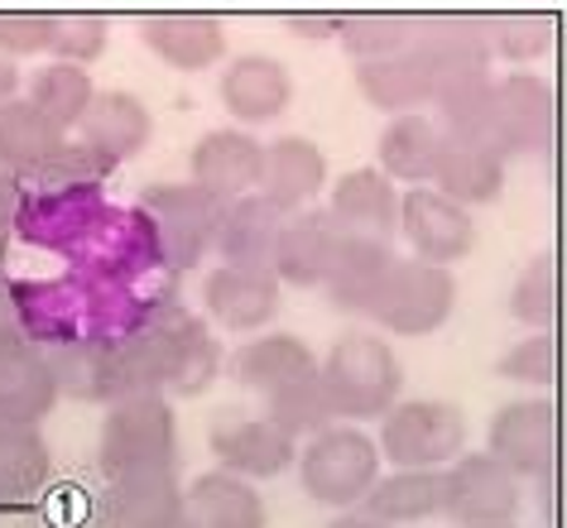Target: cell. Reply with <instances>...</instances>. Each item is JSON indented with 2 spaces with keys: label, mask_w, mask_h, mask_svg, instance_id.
Wrapping results in <instances>:
<instances>
[{
  "label": "cell",
  "mask_w": 567,
  "mask_h": 528,
  "mask_svg": "<svg viewBox=\"0 0 567 528\" xmlns=\"http://www.w3.org/2000/svg\"><path fill=\"white\" fill-rule=\"evenodd\" d=\"M68 145V135L39 111L30 96L0 106V168L16 178H30L34 168H44L53 154Z\"/></svg>",
  "instance_id": "29"
},
{
  "label": "cell",
  "mask_w": 567,
  "mask_h": 528,
  "mask_svg": "<svg viewBox=\"0 0 567 528\" xmlns=\"http://www.w3.org/2000/svg\"><path fill=\"white\" fill-rule=\"evenodd\" d=\"M322 390H328L337 418H347V423L385 418L400 404V390H404L400 355L390 351L385 337L347 332L322 355Z\"/></svg>",
  "instance_id": "1"
},
{
  "label": "cell",
  "mask_w": 567,
  "mask_h": 528,
  "mask_svg": "<svg viewBox=\"0 0 567 528\" xmlns=\"http://www.w3.org/2000/svg\"><path fill=\"white\" fill-rule=\"evenodd\" d=\"M106 528H174L188 519V490H178L174 470H140L106 485L102 495Z\"/></svg>",
  "instance_id": "18"
},
{
  "label": "cell",
  "mask_w": 567,
  "mask_h": 528,
  "mask_svg": "<svg viewBox=\"0 0 567 528\" xmlns=\"http://www.w3.org/2000/svg\"><path fill=\"white\" fill-rule=\"evenodd\" d=\"M423 63L437 73V87L452 77H476L491 68V39H486V20L476 15H429L419 20V44Z\"/></svg>",
  "instance_id": "21"
},
{
  "label": "cell",
  "mask_w": 567,
  "mask_h": 528,
  "mask_svg": "<svg viewBox=\"0 0 567 528\" xmlns=\"http://www.w3.org/2000/svg\"><path fill=\"white\" fill-rule=\"evenodd\" d=\"M299 39H337L342 34V15H332V10H318V15H308V10H299V15L284 20Z\"/></svg>",
  "instance_id": "45"
},
{
  "label": "cell",
  "mask_w": 567,
  "mask_h": 528,
  "mask_svg": "<svg viewBox=\"0 0 567 528\" xmlns=\"http://www.w3.org/2000/svg\"><path fill=\"white\" fill-rule=\"evenodd\" d=\"M524 505V480L491 452H462L447 466V519L457 528L472 524H515Z\"/></svg>",
  "instance_id": "8"
},
{
  "label": "cell",
  "mask_w": 567,
  "mask_h": 528,
  "mask_svg": "<svg viewBox=\"0 0 567 528\" xmlns=\"http://www.w3.org/2000/svg\"><path fill=\"white\" fill-rule=\"evenodd\" d=\"M509 318L534 327V332L553 327V318H558V255L553 250H538L534 260H524L515 289H509Z\"/></svg>",
  "instance_id": "37"
},
{
  "label": "cell",
  "mask_w": 567,
  "mask_h": 528,
  "mask_svg": "<svg viewBox=\"0 0 567 528\" xmlns=\"http://www.w3.org/2000/svg\"><path fill=\"white\" fill-rule=\"evenodd\" d=\"M328 528H390V524H375L371 514H342V519H332Z\"/></svg>",
  "instance_id": "48"
},
{
  "label": "cell",
  "mask_w": 567,
  "mask_h": 528,
  "mask_svg": "<svg viewBox=\"0 0 567 528\" xmlns=\"http://www.w3.org/2000/svg\"><path fill=\"white\" fill-rule=\"evenodd\" d=\"M140 341L150 346L154 365L164 375V390L178 394H203L212 375H217V341L207 337V327L188 318L183 308H159L154 318L140 327Z\"/></svg>",
  "instance_id": "9"
},
{
  "label": "cell",
  "mask_w": 567,
  "mask_h": 528,
  "mask_svg": "<svg viewBox=\"0 0 567 528\" xmlns=\"http://www.w3.org/2000/svg\"><path fill=\"white\" fill-rule=\"evenodd\" d=\"M433 111L443 121L447 139H481L491 145V121H495V77L476 73V77H452L437 87Z\"/></svg>",
  "instance_id": "32"
},
{
  "label": "cell",
  "mask_w": 567,
  "mask_h": 528,
  "mask_svg": "<svg viewBox=\"0 0 567 528\" xmlns=\"http://www.w3.org/2000/svg\"><path fill=\"white\" fill-rule=\"evenodd\" d=\"M486 452L519 480H544L558 462V408L553 398H515L491 418Z\"/></svg>",
  "instance_id": "10"
},
{
  "label": "cell",
  "mask_w": 567,
  "mask_h": 528,
  "mask_svg": "<svg viewBox=\"0 0 567 528\" xmlns=\"http://www.w3.org/2000/svg\"><path fill=\"white\" fill-rule=\"evenodd\" d=\"M553 131H558V102L553 87L538 73H505L495 77V121H491V149L501 159H529L548 154Z\"/></svg>",
  "instance_id": "6"
},
{
  "label": "cell",
  "mask_w": 567,
  "mask_h": 528,
  "mask_svg": "<svg viewBox=\"0 0 567 528\" xmlns=\"http://www.w3.org/2000/svg\"><path fill=\"white\" fill-rule=\"evenodd\" d=\"M265 418H275L289 437H318V433H328L337 413H332L328 390H322V370H318V375L293 380L289 390L269 394L265 398Z\"/></svg>",
  "instance_id": "35"
},
{
  "label": "cell",
  "mask_w": 567,
  "mask_h": 528,
  "mask_svg": "<svg viewBox=\"0 0 567 528\" xmlns=\"http://www.w3.org/2000/svg\"><path fill=\"white\" fill-rule=\"evenodd\" d=\"M279 289L275 269H236L217 265L203 283V308L207 318L226 327V332H255V327L275 322L279 312Z\"/></svg>",
  "instance_id": "15"
},
{
  "label": "cell",
  "mask_w": 567,
  "mask_h": 528,
  "mask_svg": "<svg viewBox=\"0 0 567 528\" xmlns=\"http://www.w3.org/2000/svg\"><path fill=\"white\" fill-rule=\"evenodd\" d=\"M59 390L92 404H111V341H68L49 355Z\"/></svg>",
  "instance_id": "36"
},
{
  "label": "cell",
  "mask_w": 567,
  "mask_h": 528,
  "mask_svg": "<svg viewBox=\"0 0 567 528\" xmlns=\"http://www.w3.org/2000/svg\"><path fill=\"white\" fill-rule=\"evenodd\" d=\"M380 442L351 423H332L328 433L308 437L299 452V485L322 509H357L380 480Z\"/></svg>",
  "instance_id": "3"
},
{
  "label": "cell",
  "mask_w": 567,
  "mask_h": 528,
  "mask_svg": "<svg viewBox=\"0 0 567 528\" xmlns=\"http://www.w3.org/2000/svg\"><path fill=\"white\" fill-rule=\"evenodd\" d=\"M49 485V447L44 437L30 433L24 442L0 447V509H20Z\"/></svg>",
  "instance_id": "39"
},
{
  "label": "cell",
  "mask_w": 567,
  "mask_h": 528,
  "mask_svg": "<svg viewBox=\"0 0 567 528\" xmlns=\"http://www.w3.org/2000/svg\"><path fill=\"white\" fill-rule=\"evenodd\" d=\"M188 519L197 528H265V499L231 470H207L188 490Z\"/></svg>",
  "instance_id": "31"
},
{
  "label": "cell",
  "mask_w": 567,
  "mask_h": 528,
  "mask_svg": "<svg viewBox=\"0 0 567 528\" xmlns=\"http://www.w3.org/2000/svg\"><path fill=\"white\" fill-rule=\"evenodd\" d=\"M0 394L10 398V404L30 408L39 423L53 413V404H59V375H53V361L44 351H20L10 365H0Z\"/></svg>",
  "instance_id": "38"
},
{
  "label": "cell",
  "mask_w": 567,
  "mask_h": 528,
  "mask_svg": "<svg viewBox=\"0 0 567 528\" xmlns=\"http://www.w3.org/2000/svg\"><path fill=\"white\" fill-rule=\"evenodd\" d=\"M106 44H111V24L102 15H82V10H73V15H59V39H53L59 63L87 68V63L102 59Z\"/></svg>",
  "instance_id": "43"
},
{
  "label": "cell",
  "mask_w": 567,
  "mask_h": 528,
  "mask_svg": "<svg viewBox=\"0 0 567 528\" xmlns=\"http://www.w3.org/2000/svg\"><path fill=\"white\" fill-rule=\"evenodd\" d=\"M140 211L150 221L159 260L168 269H197L217 250L226 203L207 188H197V183H159V188L140 197Z\"/></svg>",
  "instance_id": "4"
},
{
  "label": "cell",
  "mask_w": 567,
  "mask_h": 528,
  "mask_svg": "<svg viewBox=\"0 0 567 528\" xmlns=\"http://www.w3.org/2000/svg\"><path fill=\"white\" fill-rule=\"evenodd\" d=\"M357 92L385 116H419V106L437 96V73L419 49H409L385 63H357Z\"/></svg>",
  "instance_id": "25"
},
{
  "label": "cell",
  "mask_w": 567,
  "mask_h": 528,
  "mask_svg": "<svg viewBox=\"0 0 567 528\" xmlns=\"http://www.w3.org/2000/svg\"><path fill=\"white\" fill-rule=\"evenodd\" d=\"M447 509V470H394L380 476L365 495V514L375 524H423Z\"/></svg>",
  "instance_id": "30"
},
{
  "label": "cell",
  "mask_w": 567,
  "mask_h": 528,
  "mask_svg": "<svg viewBox=\"0 0 567 528\" xmlns=\"http://www.w3.org/2000/svg\"><path fill=\"white\" fill-rule=\"evenodd\" d=\"M337 250H342V231H337L332 211H293L279 231L275 279L289 289H328Z\"/></svg>",
  "instance_id": "14"
},
{
  "label": "cell",
  "mask_w": 567,
  "mask_h": 528,
  "mask_svg": "<svg viewBox=\"0 0 567 528\" xmlns=\"http://www.w3.org/2000/svg\"><path fill=\"white\" fill-rule=\"evenodd\" d=\"M452 308H457V279L443 265L429 260H400L390 275V289L375 308V322L394 337H433L447 327Z\"/></svg>",
  "instance_id": "7"
},
{
  "label": "cell",
  "mask_w": 567,
  "mask_h": 528,
  "mask_svg": "<svg viewBox=\"0 0 567 528\" xmlns=\"http://www.w3.org/2000/svg\"><path fill=\"white\" fill-rule=\"evenodd\" d=\"M357 63H385L400 59L419 44V20L414 15H375V10H357V15H342V34H337Z\"/></svg>",
  "instance_id": "34"
},
{
  "label": "cell",
  "mask_w": 567,
  "mask_h": 528,
  "mask_svg": "<svg viewBox=\"0 0 567 528\" xmlns=\"http://www.w3.org/2000/svg\"><path fill=\"white\" fill-rule=\"evenodd\" d=\"M16 92H20V68L10 59H0V106L16 102Z\"/></svg>",
  "instance_id": "47"
},
{
  "label": "cell",
  "mask_w": 567,
  "mask_h": 528,
  "mask_svg": "<svg viewBox=\"0 0 567 528\" xmlns=\"http://www.w3.org/2000/svg\"><path fill=\"white\" fill-rule=\"evenodd\" d=\"M443 125H433L429 116H394L385 131H380V174H385L390 183H414V188H423V183L437 178V159H443Z\"/></svg>",
  "instance_id": "27"
},
{
  "label": "cell",
  "mask_w": 567,
  "mask_h": 528,
  "mask_svg": "<svg viewBox=\"0 0 567 528\" xmlns=\"http://www.w3.org/2000/svg\"><path fill=\"white\" fill-rule=\"evenodd\" d=\"M394 265L400 260H394L390 240L342 236V250H337V265L328 275V303L337 312H351V318H375L380 298L390 289Z\"/></svg>",
  "instance_id": "17"
},
{
  "label": "cell",
  "mask_w": 567,
  "mask_h": 528,
  "mask_svg": "<svg viewBox=\"0 0 567 528\" xmlns=\"http://www.w3.org/2000/svg\"><path fill=\"white\" fill-rule=\"evenodd\" d=\"M106 480L140 476V470H174L178 466V418L164 394H135L106 408L102 447H96Z\"/></svg>",
  "instance_id": "2"
},
{
  "label": "cell",
  "mask_w": 567,
  "mask_h": 528,
  "mask_svg": "<svg viewBox=\"0 0 567 528\" xmlns=\"http://www.w3.org/2000/svg\"><path fill=\"white\" fill-rule=\"evenodd\" d=\"M472 528H519V524H472Z\"/></svg>",
  "instance_id": "49"
},
{
  "label": "cell",
  "mask_w": 567,
  "mask_h": 528,
  "mask_svg": "<svg viewBox=\"0 0 567 528\" xmlns=\"http://www.w3.org/2000/svg\"><path fill=\"white\" fill-rule=\"evenodd\" d=\"M30 528H106V519L102 514H63V509H39L34 519H30Z\"/></svg>",
  "instance_id": "46"
},
{
  "label": "cell",
  "mask_w": 567,
  "mask_h": 528,
  "mask_svg": "<svg viewBox=\"0 0 567 528\" xmlns=\"http://www.w3.org/2000/svg\"><path fill=\"white\" fill-rule=\"evenodd\" d=\"M328 188V159L313 139L303 135H284L275 145H265V183L260 197H269L284 217L308 211V203Z\"/></svg>",
  "instance_id": "22"
},
{
  "label": "cell",
  "mask_w": 567,
  "mask_h": 528,
  "mask_svg": "<svg viewBox=\"0 0 567 528\" xmlns=\"http://www.w3.org/2000/svg\"><path fill=\"white\" fill-rule=\"evenodd\" d=\"M30 433H39V418L30 408L10 404L6 394H0V447H10V442H24Z\"/></svg>",
  "instance_id": "44"
},
{
  "label": "cell",
  "mask_w": 567,
  "mask_h": 528,
  "mask_svg": "<svg viewBox=\"0 0 567 528\" xmlns=\"http://www.w3.org/2000/svg\"><path fill=\"white\" fill-rule=\"evenodd\" d=\"M53 39H59V15H44V10H6L0 15V59H39V53H53Z\"/></svg>",
  "instance_id": "42"
},
{
  "label": "cell",
  "mask_w": 567,
  "mask_h": 528,
  "mask_svg": "<svg viewBox=\"0 0 567 528\" xmlns=\"http://www.w3.org/2000/svg\"><path fill=\"white\" fill-rule=\"evenodd\" d=\"M174 528H197V524H193V519H183V524H174Z\"/></svg>",
  "instance_id": "50"
},
{
  "label": "cell",
  "mask_w": 567,
  "mask_h": 528,
  "mask_svg": "<svg viewBox=\"0 0 567 528\" xmlns=\"http://www.w3.org/2000/svg\"><path fill=\"white\" fill-rule=\"evenodd\" d=\"M193 183L221 203L260 193L265 183V145L250 131H207L193 145Z\"/></svg>",
  "instance_id": "12"
},
{
  "label": "cell",
  "mask_w": 567,
  "mask_h": 528,
  "mask_svg": "<svg viewBox=\"0 0 567 528\" xmlns=\"http://www.w3.org/2000/svg\"><path fill=\"white\" fill-rule=\"evenodd\" d=\"M433 183L457 207H491L505 193V159L481 139H447Z\"/></svg>",
  "instance_id": "28"
},
{
  "label": "cell",
  "mask_w": 567,
  "mask_h": 528,
  "mask_svg": "<svg viewBox=\"0 0 567 528\" xmlns=\"http://www.w3.org/2000/svg\"><path fill=\"white\" fill-rule=\"evenodd\" d=\"M30 102L68 135V131H82V121H87V111H92V102H96V87H92L87 68L53 59L49 68H39V73H34Z\"/></svg>",
  "instance_id": "33"
},
{
  "label": "cell",
  "mask_w": 567,
  "mask_h": 528,
  "mask_svg": "<svg viewBox=\"0 0 567 528\" xmlns=\"http://www.w3.org/2000/svg\"><path fill=\"white\" fill-rule=\"evenodd\" d=\"M400 207L404 197L380 168H351L332 183V221L342 236H365V240H390L400 231Z\"/></svg>",
  "instance_id": "19"
},
{
  "label": "cell",
  "mask_w": 567,
  "mask_h": 528,
  "mask_svg": "<svg viewBox=\"0 0 567 528\" xmlns=\"http://www.w3.org/2000/svg\"><path fill=\"white\" fill-rule=\"evenodd\" d=\"M140 44L178 73H207L226 53V24L217 15H150L140 20Z\"/></svg>",
  "instance_id": "20"
},
{
  "label": "cell",
  "mask_w": 567,
  "mask_h": 528,
  "mask_svg": "<svg viewBox=\"0 0 567 528\" xmlns=\"http://www.w3.org/2000/svg\"><path fill=\"white\" fill-rule=\"evenodd\" d=\"M212 452L221 470L240 480H275L299 462V437H289L275 418H236L212 427Z\"/></svg>",
  "instance_id": "13"
},
{
  "label": "cell",
  "mask_w": 567,
  "mask_h": 528,
  "mask_svg": "<svg viewBox=\"0 0 567 528\" xmlns=\"http://www.w3.org/2000/svg\"><path fill=\"white\" fill-rule=\"evenodd\" d=\"M318 370H322V361L308 351V341L289 337V332L255 337V341H246V346L231 355V380L240 384V390L260 394V398L289 390L293 380L318 375Z\"/></svg>",
  "instance_id": "23"
},
{
  "label": "cell",
  "mask_w": 567,
  "mask_h": 528,
  "mask_svg": "<svg viewBox=\"0 0 567 528\" xmlns=\"http://www.w3.org/2000/svg\"><path fill=\"white\" fill-rule=\"evenodd\" d=\"M495 375L501 380H515V384H553L558 380V341L553 332H534V337H519L501 361H495Z\"/></svg>",
  "instance_id": "41"
},
{
  "label": "cell",
  "mask_w": 567,
  "mask_h": 528,
  "mask_svg": "<svg viewBox=\"0 0 567 528\" xmlns=\"http://www.w3.org/2000/svg\"><path fill=\"white\" fill-rule=\"evenodd\" d=\"M150 135H154V116L135 92H96L87 121H82V145L106 154L111 164H125V159H135V154H145Z\"/></svg>",
  "instance_id": "26"
},
{
  "label": "cell",
  "mask_w": 567,
  "mask_h": 528,
  "mask_svg": "<svg viewBox=\"0 0 567 528\" xmlns=\"http://www.w3.org/2000/svg\"><path fill=\"white\" fill-rule=\"evenodd\" d=\"M375 442L394 470H443L466 447V418L443 398H404L380 418Z\"/></svg>",
  "instance_id": "5"
},
{
  "label": "cell",
  "mask_w": 567,
  "mask_h": 528,
  "mask_svg": "<svg viewBox=\"0 0 567 528\" xmlns=\"http://www.w3.org/2000/svg\"><path fill=\"white\" fill-rule=\"evenodd\" d=\"M284 211L269 197L250 193L240 203H226L221 217V236H217V255L221 265L236 269H275V250H279V231H284Z\"/></svg>",
  "instance_id": "24"
},
{
  "label": "cell",
  "mask_w": 567,
  "mask_h": 528,
  "mask_svg": "<svg viewBox=\"0 0 567 528\" xmlns=\"http://www.w3.org/2000/svg\"><path fill=\"white\" fill-rule=\"evenodd\" d=\"M221 106L240 125H269L293 106V77L289 68L269 53H240L221 68Z\"/></svg>",
  "instance_id": "16"
},
{
  "label": "cell",
  "mask_w": 567,
  "mask_h": 528,
  "mask_svg": "<svg viewBox=\"0 0 567 528\" xmlns=\"http://www.w3.org/2000/svg\"><path fill=\"white\" fill-rule=\"evenodd\" d=\"M491 53L505 63H534L544 59L558 39V20L553 15H491L486 20Z\"/></svg>",
  "instance_id": "40"
},
{
  "label": "cell",
  "mask_w": 567,
  "mask_h": 528,
  "mask_svg": "<svg viewBox=\"0 0 567 528\" xmlns=\"http://www.w3.org/2000/svg\"><path fill=\"white\" fill-rule=\"evenodd\" d=\"M400 231L409 236V250H414V260H429V265H443V269L452 260H466L472 246H476L472 211L457 207L452 197H443L437 188H409L404 193Z\"/></svg>",
  "instance_id": "11"
}]
</instances>
